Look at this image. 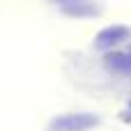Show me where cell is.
<instances>
[{"mask_svg":"<svg viewBox=\"0 0 131 131\" xmlns=\"http://www.w3.org/2000/svg\"><path fill=\"white\" fill-rule=\"evenodd\" d=\"M97 124L99 117L92 113H64L48 124V131H90Z\"/></svg>","mask_w":131,"mask_h":131,"instance_id":"6da1fadb","label":"cell"},{"mask_svg":"<svg viewBox=\"0 0 131 131\" xmlns=\"http://www.w3.org/2000/svg\"><path fill=\"white\" fill-rule=\"evenodd\" d=\"M129 35H131V30L127 25H108V28H104V30L94 37V44H97L99 48H115L117 44L127 41Z\"/></svg>","mask_w":131,"mask_h":131,"instance_id":"7a4b0ae2","label":"cell"},{"mask_svg":"<svg viewBox=\"0 0 131 131\" xmlns=\"http://www.w3.org/2000/svg\"><path fill=\"white\" fill-rule=\"evenodd\" d=\"M106 64L115 71H124L131 74V48L127 53H108L106 55Z\"/></svg>","mask_w":131,"mask_h":131,"instance_id":"3957f363","label":"cell"}]
</instances>
